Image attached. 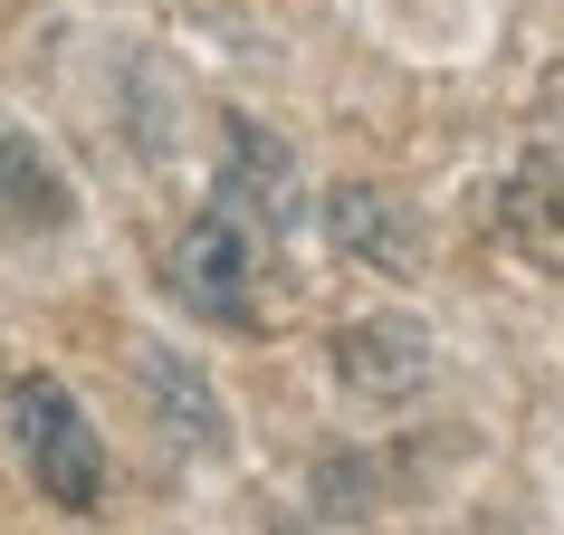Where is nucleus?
<instances>
[{"mask_svg":"<svg viewBox=\"0 0 564 535\" xmlns=\"http://www.w3.org/2000/svg\"><path fill=\"white\" fill-rule=\"evenodd\" d=\"M10 430H20V459H30L39 498L67 506V516H96L106 506V440L96 421L67 402L58 373H20L10 383Z\"/></svg>","mask_w":564,"mask_h":535,"instance_id":"f257e3e1","label":"nucleus"},{"mask_svg":"<svg viewBox=\"0 0 564 535\" xmlns=\"http://www.w3.org/2000/svg\"><path fill=\"white\" fill-rule=\"evenodd\" d=\"M173 297L210 326H249L259 316V249L230 210H202L192 230L173 239Z\"/></svg>","mask_w":564,"mask_h":535,"instance_id":"f03ea898","label":"nucleus"},{"mask_svg":"<svg viewBox=\"0 0 564 535\" xmlns=\"http://www.w3.org/2000/svg\"><path fill=\"white\" fill-rule=\"evenodd\" d=\"M326 239L373 277H421V220L383 182H335L326 192Z\"/></svg>","mask_w":564,"mask_h":535,"instance_id":"7ed1b4c3","label":"nucleus"},{"mask_svg":"<svg viewBox=\"0 0 564 535\" xmlns=\"http://www.w3.org/2000/svg\"><path fill=\"white\" fill-rule=\"evenodd\" d=\"M335 383L364 392V402H412L431 383V326L412 316H364V326L335 335Z\"/></svg>","mask_w":564,"mask_h":535,"instance_id":"20e7f679","label":"nucleus"},{"mask_svg":"<svg viewBox=\"0 0 564 535\" xmlns=\"http://www.w3.org/2000/svg\"><path fill=\"white\" fill-rule=\"evenodd\" d=\"M220 210H230L239 230H249V220H259V230H288V220H297V153L278 144V134H259L249 116L230 124V163H220Z\"/></svg>","mask_w":564,"mask_h":535,"instance_id":"39448f33","label":"nucleus"},{"mask_svg":"<svg viewBox=\"0 0 564 535\" xmlns=\"http://www.w3.org/2000/svg\"><path fill=\"white\" fill-rule=\"evenodd\" d=\"M498 230L527 249L535 268H564V163L555 153H535L517 173L498 182Z\"/></svg>","mask_w":564,"mask_h":535,"instance_id":"423d86ee","label":"nucleus"},{"mask_svg":"<svg viewBox=\"0 0 564 535\" xmlns=\"http://www.w3.org/2000/svg\"><path fill=\"white\" fill-rule=\"evenodd\" d=\"M67 173L39 153V134H20V124H0V220L10 230H67Z\"/></svg>","mask_w":564,"mask_h":535,"instance_id":"0eeeda50","label":"nucleus"},{"mask_svg":"<svg viewBox=\"0 0 564 535\" xmlns=\"http://www.w3.org/2000/svg\"><path fill=\"white\" fill-rule=\"evenodd\" d=\"M144 383H153V402L173 412V430L192 449H220V402H210V383L192 373V363H173V354H144Z\"/></svg>","mask_w":564,"mask_h":535,"instance_id":"6e6552de","label":"nucleus"}]
</instances>
